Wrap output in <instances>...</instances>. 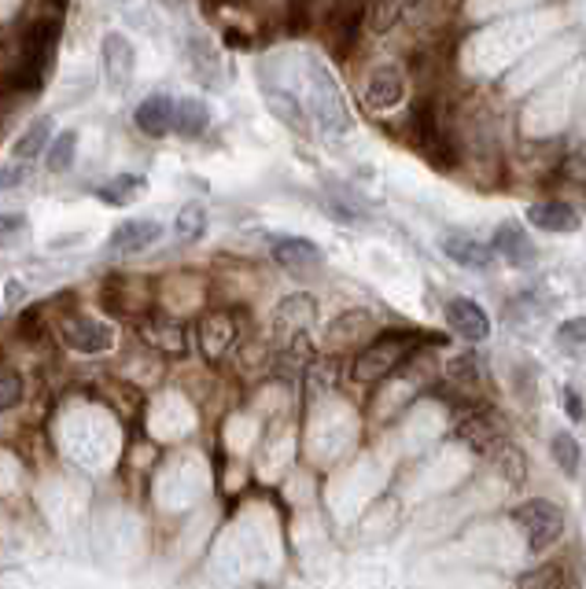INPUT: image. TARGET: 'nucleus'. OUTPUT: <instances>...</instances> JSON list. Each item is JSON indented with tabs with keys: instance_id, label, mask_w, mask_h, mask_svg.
Instances as JSON below:
<instances>
[{
	"instance_id": "nucleus-27",
	"label": "nucleus",
	"mask_w": 586,
	"mask_h": 589,
	"mask_svg": "<svg viewBox=\"0 0 586 589\" xmlns=\"http://www.w3.org/2000/svg\"><path fill=\"white\" fill-rule=\"evenodd\" d=\"M189 55H192V63H195V78H200L203 86H214V81H218V67H221L218 52H214L207 41H192Z\"/></svg>"
},
{
	"instance_id": "nucleus-15",
	"label": "nucleus",
	"mask_w": 586,
	"mask_h": 589,
	"mask_svg": "<svg viewBox=\"0 0 586 589\" xmlns=\"http://www.w3.org/2000/svg\"><path fill=\"white\" fill-rule=\"evenodd\" d=\"M527 226H535L538 232H579L583 218L569 203L550 200V203H532V207H527Z\"/></svg>"
},
{
	"instance_id": "nucleus-8",
	"label": "nucleus",
	"mask_w": 586,
	"mask_h": 589,
	"mask_svg": "<svg viewBox=\"0 0 586 589\" xmlns=\"http://www.w3.org/2000/svg\"><path fill=\"white\" fill-rule=\"evenodd\" d=\"M413 137H417V148H421L435 166H443L440 155L450 144H446V126H443V115H440V104H435V100H421V104L413 107Z\"/></svg>"
},
{
	"instance_id": "nucleus-29",
	"label": "nucleus",
	"mask_w": 586,
	"mask_h": 589,
	"mask_svg": "<svg viewBox=\"0 0 586 589\" xmlns=\"http://www.w3.org/2000/svg\"><path fill=\"white\" fill-rule=\"evenodd\" d=\"M18 401H23V376L8 364H0V413L15 409Z\"/></svg>"
},
{
	"instance_id": "nucleus-23",
	"label": "nucleus",
	"mask_w": 586,
	"mask_h": 589,
	"mask_svg": "<svg viewBox=\"0 0 586 589\" xmlns=\"http://www.w3.org/2000/svg\"><path fill=\"white\" fill-rule=\"evenodd\" d=\"M49 144H52V118L41 115V118H34L30 126L23 129V133H18L15 158H26V163H34L37 155L49 152Z\"/></svg>"
},
{
	"instance_id": "nucleus-11",
	"label": "nucleus",
	"mask_w": 586,
	"mask_h": 589,
	"mask_svg": "<svg viewBox=\"0 0 586 589\" xmlns=\"http://www.w3.org/2000/svg\"><path fill=\"white\" fill-rule=\"evenodd\" d=\"M443 313H446V324H450L461 340L483 343L491 335V317L480 303H472V298H450V303L443 306Z\"/></svg>"
},
{
	"instance_id": "nucleus-35",
	"label": "nucleus",
	"mask_w": 586,
	"mask_h": 589,
	"mask_svg": "<svg viewBox=\"0 0 586 589\" xmlns=\"http://www.w3.org/2000/svg\"><path fill=\"white\" fill-rule=\"evenodd\" d=\"M561 401H569V413H572V420H583V401L575 398V390H564Z\"/></svg>"
},
{
	"instance_id": "nucleus-14",
	"label": "nucleus",
	"mask_w": 586,
	"mask_h": 589,
	"mask_svg": "<svg viewBox=\"0 0 586 589\" xmlns=\"http://www.w3.org/2000/svg\"><path fill=\"white\" fill-rule=\"evenodd\" d=\"M174 104H178V100L166 97V92H152V97H144L133 111L137 129H141L144 137H155V140L174 133Z\"/></svg>"
},
{
	"instance_id": "nucleus-38",
	"label": "nucleus",
	"mask_w": 586,
	"mask_h": 589,
	"mask_svg": "<svg viewBox=\"0 0 586 589\" xmlns=\"http://www.w3.org/2000/svg\"><path fill=\"white\" fill-rule=\"evenodd\" d=\"M0 310H4V306H0Z\"/></svg>"
},
{
	"instance_id": "nucleus-24",
	"label": "nucleus",
	"mask_w": 586,
	"mask_h": 589,
	"mask_svg": "<svg viewBox=\"0 0 586 589\" xmlns=\"http://www.w3.org/2000/svg\"><path fill=\"white\" fill-rule=\"evenodd\" d=\"M74 155H78V129H63V133L52 137L49 152H44V163H49L52 174H67L74 166Z\"/></svg>"
},
{
	"instance_id": "nucleus-36",
	"label": "nucleus",
	"mask_w": 586,
	"mask_h": 589,
	"mask_svg": "<svg viewBox=\"0 0 586 589\" xmlns=\"http://www.w3.org/2000/svg\"><path fill=\"white\" fill-rule=\"evenodd\" d=\"M8 298H12V303H23V298H26V292H23V284H18V280H8Z\"/></svg>"
},
{
	"instance_id": "nucleus-17",
	"label": "nucleus",
	"mask_w": 586,
	"mask_h": 589,
	"mask_svg": "<svg viewBox=\"0 0 586 589\" xmlns=\"http://www.w3.org/2000/svg\"><path fill=\"white\" fill-rule=\"evenodd\" d=\"M141 335L148 343H152L160 354H184V324L181 321H174V317H166V313H148L144 321H141Z\"/></svg>"
},
{
	"instance_id": "nucleus-12",
	"label": "nucleus",
	"mask_w": 586,
	"mask_h": 589,
	"mask_svg": "<svg viewBox=\"0 0 586 589\" xmlns=\"http://www.w3.org/2000/svg\"><path fill=\"white\" fill-rule=\"evenodd\" d=\"M237 343V317L229 310H214L200 321V350L207 354L211 361L226 358Z\"/></svg>"
},
{
	"instance_id": "nucleus-32",
	"label": "nucleus",
	"mask_w": 586,
	"mask_h": 589,
	"mask_svg": "<svg viewBox=\"0 0 586 589\" xmlns=\"http://www.w3.org/2000/svg\"><path fill=\"white\" fill-rule=\"evenodd\" d=\"M23 181H30V163H26V158H15V163L0 166V192H12Z\"/></svg>"
},
{
	"instance_id": "nucleus-22",
	"label": "nucleus",
	"mask_w": 586,
	"mask_h": 589,
	"mask_svg": "<svg viewBox=\"0 0 586 589\" xmlns=\"http://www.w3.org/2000/svg\"><path fill=\"white\" fill-rule=\"evenodd\" d=\"M369 329H373V317H369L366 310H355V313H343L336 317V321L329 324V335H324V343H329L332 350H347L355 347V343L366 335Z\"/></svg>"
},
{
	"instance_id": "nucleus-37",
	"label": "nucleus",
	"mask_w": 586,
	"mask_h": 589,
	"mask_svg": "<svg viewBox=\"0 0 586 589\" xmlns=\"http://www.w3.org/2000/svg\"><path fill=\"white\" fill-rule=\"evenodd\" d=\"M163 4H166V8H181L184 0H163Z\"/></svg>"
},
{
	"instance_id": "nucleus-13",
	"label": "nucleus",
	"mask_w": 586,
	"mask_h": 589,
	"mask_svg": "<svg viewBox=\"0 0 586 589\" xmlns=\"http://www.w3.org/2000/svg\"><path fill=\"white\" fill-rule=\"evenodd\" d=\"M491 247H495L498 258H506L513 269L535 266V258H538L535 240L527 236V232L520 229L517 221H506V226H498V229H495V240H491Z\"/></svg>"
},
{
	"instance_id": "nucleus-5",
	"label": "nucleus",
	"mask_w": 586,
	"mask_h": 589,
	"mask_svg": "<svg viewBox=\"0 0 586 589\" xmlns=\"http://www.w3.org/2000/svg\"><path fill=\"white\" fill-rule=\"evenodd\" d=\"M100 63H104V78L115 92H126L137 78V49L126 34L111 30L100 41Z\"/></svg>"
},
{
	"instance_id": "nucleus-21",
	"label": "nucleus",
	"mask_w": 586,
	"mask_h": 589,
	"mask_svg": "<svg viewBox=\"0 0 586 589\" xmlns=\"http://www.w3.org/2000/svg\"><path fill=\"white\" fill-rule=\"evenodd\" d=\"M148 181L141 174H115L111 181H104L97 189V200L107 203V207H129V203H137L144 195Z\"/></svg>"
},
{
	"instance_id": "nucleus-4",
	"label": "nucleus",
	"mask_w": 586,
	"mask_h": 589,
	"mask_svg": "<svg viewBox=\"0 0 586 589\" xmlns=\"http://www.w3.org/2000/svg\"><path fill=\"white\" fill-rule=\"evenodd\" d=\"M60 340L67 343L74 354H86V358H92V354H107L111 347H115V329L104 321H97V317H89V313H71L60 321Z\"/></svg>"
},
{
	"instance_id": "nucleus-2",
	"label": "nucleus",
	"mask_w": 586,
	"mask_h": 589,
	"mask_svg": "<svg viewBox=\"0 0 586 589\" xmlns=\"http://www.w3.org/2000/svg\"><path fill=\"white\" fill-rule=\"evenodd\" d=\"M513 523L524 530V541L532 553H546L550 546H557L564 535V512L561 504H553L550 498H532L513 509Z\"/></svg>"
},
{
	"instance_id": "nucleus-25",
	"label": "nucleus",
	"mask_w": 586,
	"mask_h": 589,
	"mask_svg": "<svg viewBox=\"0 0 586 589\" xmlns=\"http://www.w3.org/2000/svg\"><path fill=\"white\" fill-rule=\"evenodd\" d=\"M413 4H421V0H369V26H373V34H387Z\"/></svg>"
},
{
	"instance_id": "nucleus-10",
	"label": "nucleus",
	"mask_w": 586,
	"mask_h": 589,
	"mask_svg": "<svg viewBox=\"0 0 586 589\" xmlns=\"http://www.w3.org/2000/svg\"><path fill=\"white\" fill-rule=\"evenodd\" d=\"M269 255H273L277 266L288 269V273H314L324 258L318 243L306 240V236H273V243H269Z\"/></svg>"
},
{
	"instance_id": "nucleus-33",
	"label": "nucleus",
	"mask_w": 586,
	"mask_h": 589,
	"mask_svg": "<svg viewBox=\"0 0 586 589\" xmlns=\"http://www.w3.org/2000/svg\"><path fill=\"white\" fill-rule=\"evenodd\" d=\"M561 335V343H569V347H586V317H569V321L557 329Z\"/></svg>"
},
{
	"instance_id": "nucleus-34",
	"label": "nucleus",
	"mask_w": 586,
	"mask_h": 589,
	"mask_svg": "<svg viewBox=\"0 0 586 589\" xmlns=\"http://www.w3.org/2000/svg\"><path fill=\"white\" fill-rule=\"evenodd\" d=\"M23 229H26V218H23V214H0V243L12 240L15 232H23Z\"/></svg>"
},
{
	"instance_id": "nucleus-31",
	"label": "nucleus",
	"mask_w": 586,
	"mask_h": 589,
	"mask_svg": "<svg viewBox=\"0 0 586 589\" xmlns=\"http://www.w3.org/2000/svg\"><path fill=\"white\" fill-rule=\"evenodd\" d=\"M495 461H498V469L509 475V483H513V486L524 483V457H520L509 443H501V446H498V450H495Z\"/></svg>"
},
{
	"instance_id": "nucleus-6",
	"label": "nucleus",
	"mask_w": 586,
	"mask_h": 589,
	"mask_svg": "<svg viewBox=\"0 0 586 589\" xmlns=\"http://www.w3.org/2000/svg\"><path fill=\"white\" fill-rule=\"evenodd\" d=\"M163 240V226L155 218H129L123 226L111 229V240H107V255H141V251L155 247Z\"/></svg>"
},
{
	"instance_id": "nucleus-18",
	"label": "nucleus",
	"mask_w": 586,
	"mask_h": 589,
	"mask_svg": "<svg viewBox=\"0 0 586 589\" xmlns=\"http://www.w3.org/2000/svg\"><path fill=\"white\" fill-rule=\"evenodd\" d=\"M314 321H318V306H314L310 295L284 298L273 313V324L281 335H306V329H314Z\"/></svg>"
},
{
	"instance_id": "nucleus-30",
	"label": "nucleus",
	"mask_w": 586,
	"mask_h": 589,
	"mask_svg": "<svg viewBox=\"0 0 586 589\" xmlns=\"http://www.w3.org/2000/svg\"><path fill=\"white\" fill-rule=\"evenodd\" d=\"M284 8H288V23H292V30H306V26L318 18L321 0H284Z\"/></svg>"
},
{
	"instance_id": "nucleus-20",
	"label": "nucleus",
	"mask_w": 586,
	"mask_h": 589,
	"mask_svg": "<svg viewBox=\"0 0 586 589\" xmlns=\"http://www.w3.org/2000/svg\"><path fill=\"white\" fill-rule=\"evenodd\" d=\"M207 126H211V107L203 104V100L184 97V100L174 104V133H178V137L195 140V137L207 133Z\"/></svg>"
},
{
	"instance_id": "nucleus-3",
	"label": "nucleus",
	"mask_w": 586,
	"mask_h": 589,
	"mask_svg": "<svg viewBox=\"0 0 586 589\" xmlns=\"http://www.w3.org/2000/svg\"><path fill=\"white\" fill-rule=\"evenodd\" d=\"M369 15V0H332L321 15L324 26V44L336 60H347L351 49L358 44V30Z\"/></svg>"
},
{
	"instance_id": "nucleus-1",
	"label": "nucleus",
	"mask_w": 586,
	"mask_h": 589,
	"mask_svg": "<svg viewBox=\"0 0 586 589\" xmlns=\"http://www.w3.org/2000/svg\"><path fill=\"white\" fill-rule=\"evenodd\" d=\"M413 350H417L413 332H384V335H377L369 347H361L355 354L351 376H355V383H380V380H387Z\"/></svg>"
},
{
	"instance_id": "nucleus-26",
	"label": "nucleus",
	"mask_w": 586,
	"mask_h": 589,
	"mask_svg": "<svg viewBox=\"0 0 586 589\" xmlns=\"http://www.w3.org/2000/svg\"><path fill=\"white\" fill-rule=\"evenodd\" d=\"M550 453H553V461H557V469H561L564 475H572L579 472V461H583V453H579V443H575V435L569 432H557L553 435V443H550Z\"/></svg>"
},
{
	"instance_id": "nucleus-7",
	"label": "nucleus",
	"mask_w": 586,
	"mask_h": 589,
	"mask_svg": "<svg viewBox=\"0 0 586 589\" xmlns=\"http://www.w3.org/2000/svg\"><path fill=\"white\" fill-rule=\"evenodd\" d=\"M406 100V71L398 63H380L366 81V107L395 111Z\"/></svg>"
},
{
	"instance_id": "nucleus-28",
	"label": "nucleus",
	"mask_w": 586,
	"mask_h": 589,
	"mask_svg": "<svg viewBox=\"0 0 586 589\" xmlns=\"http://www.w3.org/2000/svg\"><path fill=\"white\" fill-rule=\"evenodd\" d=\"M174 232H178V240H200L203 232H207V210L200 207V203H189L178 221H174Z\"/></svg>"
},
{
	"instance_id": "nucleus-19",
	"label": "nucleus",
	"mask_w": 586,
	"mask_h": 589,
	"mask_svg": "<svg viewBox=\"0 0 586 589\" xmlns=\"http://www.w3.org/2000/svg\"><path fill=\"white\" fill-rule=\"evenodd\" d=\"M458 438L469 450H480V453H495L506 438H501V432L495 424H491L487 417H480V413H469V417H461V424H458Z\"/></svg>"
},
{
	"instance_id": "nucleus-16",
	"label": "nucleus",
	"mask_w": 586,
	"mask_h": 589,
	"mask_svg": "<svg viewBox=\"0 0 586 589\" xmlns=\"http://www.w3.org/2000/svg\"><path fill=\"white\" fill-rule=\"evenodd\" d=\"M443 255L450 261H458L464 269H491L498 258V251L491 247V243H480L472 236H461V232H450V236H443Z\"/></svg>"
},
{
	"instance_id": "nucleus-9",
	"label": "nucleus",
	"mask_w": 586,
	"mask_h": 589,
	"mask_svg": "<svg viewBox=\"0 0 586 589\" xmlns=\"http://www.w3.org/2000/svg\"><path fill=\"white\" fill-rule=\"evenodd\" d=\"M310 78H314V111H318L321 126L332 129V133H343L347 129V107H343V97L332 81V74L324 67H310Z\"/></svg>"
}]
</instances>
